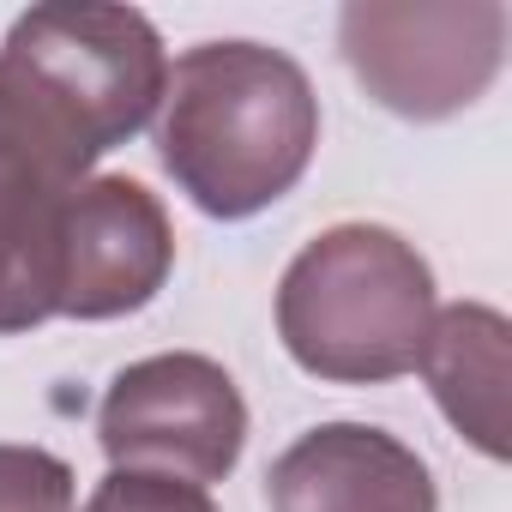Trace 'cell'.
<instances>
[{"label": "cell", "instance_id": "obj_1", "mask_svg": "<svg viewBox=\"0 0 512 512\" xmlns=\"http://www.w3.org/2000/svg\"><path fill=\"white\" fill-rule=\"evenodd\" d=\"M163 43L133 7H31L0 43V151L61 187L163 103Z\"/></svg>", "mask_w": 512, "mask_h": 512}, {"label": "cell", "instance_id": "obj_2", "mask_svg": "<svg viewBox=\"0 0 512 512\" xmlns=\"http://www.w3.org/2000/svg\"><path fill=\"white\" fill-rule=\"evenodd\" d=\"M320 145L308 73L260 43L187 49L157 103V157L211 217H253L284 199Z\"/></svg>", "mask_w": 512, "mask_h": 512}, {"label": "cell", "instance_id": "obj_3", "mask_svg": "<svg viewBox=\"0 0 512 512\" xmlns=\"http://www.w3.org/2000/svg\"><path fill=\"white\" fill-rule=\"evenodd\" d=\"M434 326L428 260L380 223L326 229L296 253L278 290V332L320 380H398L422 362Z\"/></svg>", "mask_w": 512, "mask_h": 512}, {"label": "cell", "instance_id": "obj_4", "mask_svg": "<svg viewBox=\"0 0 512 512\" xmlns=\"http://www.w3.org/2000/svg\"><path fill=\"white\" fill-rule=\"evenodd\" d=\"M350 73L410 121L470 109L500 73L506 7L494 0H356L338 19Z\"/></svg>", "mask_w": 512, "mask_h": 512}, {"label": "cell", "instance_id": "obj_5", "mask_svg": "<svg viewBox=\"0 0 512 512\" xmlns=\"http://www.w3.org/2000/svg\"><path fill=\"white\" fill-rule=\"evenodd\" d=\"M97 440L115 470H157L193 488L223 482L247 440V404L235 380L205 356H151L115 374Z\"/></svg>", "mask_w": 512, "mask_h": 512}, {"label": "cell", "instance_id": "obj_6", "mask_svg": "<svg viewBox=\"0 0 512 512\" xmlns=\"http://www.w3.org/2000/svg\"><path fill=\"white\" fill-rule=\"evenodd\" d=\"M175 266V235L157 205L127 175H97L67 199V260H61V314L115 320L145 308Z\"/></svg>", "mask_w": 512, "mask_h": 512}, {"label": "cell", "instance_id": "obj_7", "mask_svg": "<svg viewBox=\"0 0 512 512\" xmlns=\"http://www.w3.org/2000/svg\"><path fill=\"white\" fill-rule=\"evenodd\" d=\"M272 512H434L428 464L386 428L326 422L266 476Z\"/></svg>", "mask_w": 512, "mask_h": 512}, {"label": "cell", "instance_id": "obj_8", "mask_svg": "<svg viewBox=\"0 0 512 512\" xmlns=\"http://www.w3.org/2000/svg\"><path fill=\"white\" fill-rule=\"evenodd\" d=\"M73 193L79 187H61L25 157L0 151V332H31L61 314Z\"/></svg>", "mask_w": 512, "mask_h": 512}, {"label": "cell", "instance_id": "obj_9", "mask_svg": "<svg viewBox=\"0 0 512 512\" xmlns=\"http://www.w3.org/2000/svg\"><path fill=\"white\" fill-rule=\"evenodd\" d=\"M452 416L488 458H506V320L494 308H446L428 326L416 362Z\"/></svg>", "mask_w": 512, "mask_h": 512}, {"label": "cell", "instance_id": "obj_10", "mask_svg": "<svg viewBox=\"0 0 512 512\" xmlns=\"http://www.w3.org/2000/svg\"><path fill=\"white\" fill-rule=\"evenodd\" d=\"M0 512H73V470L43 446H0Z\"/></svg>", "mask_w": 512, "mask_h": 512}, {"label": "cell", "instance_id": "obj_11", "mask_svg": "<svg viewBox=\"0 0 512 512\" xmlns=\"http://www.w3.org/2000/svg\"><path fill=\"white\" fill-rule=\"evenodd\" d=\"M85 512H217L205 488L157 470H109V482L91 494Z\"/></svg>", "mask_w": 512, "mask_h": 512}]
</instances>
